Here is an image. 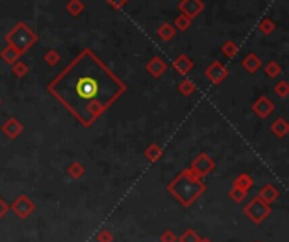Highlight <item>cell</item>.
Instances as JSON below:
<instances>
[{
	"label": "cell",
	"mask_w": 289,
	"mask_h": 242,
	"mask_svg": "<svg viewBox=\"0 0 289 242\" xmlns=\"http://www.w3.org/2000/svg\"><path fill=\"white\" fill-rule=\"evenodd\" d=\"M127 90V85L91 48L76 54L48 83L49 95L90 129Z\"/></svg>",
	"instance_id": "cell-1"
},
{
	"label": "cell",
	"mask_w": 289,
	"mask_h": 242,
	"mask_svg": "<svg viewBox=\"0 0 289 242\" xmlns=\"http://www.w3.org/2000/svg\"><path fill=\"white\" fill-rule=\"evenodd\" d=\"M207 190L205 181L193 173L189 168L176 175L169 183H167V192L174 197L183 207H191L197 200L202 197Z\"/></svg>",
	"instance_id": "cell-2"
},
{
	"label": "cell",
	"mask_w": 289,
	"mask_h": 242,
	"mask_svg": "<svg viewBox=\"0 0 289 242\" xmlns=\"http://www.w3.org/2000/svg\"><path fill=\"white\" fill-rule=\"evenodd\" d=\"M37 41H39V36H37L26 22H17V24L6 34V43L14 46L21 54L29 51Z\"/></svg>",
	"instance_id": "cell-3"
},
{
	"label": "cell",
	"mask_w": 289,
	"mask_h": 242,
	"mask_svg": "<svg viewBox=\"0 0 289 242\" xmlns=\"http://www.w3.org/2000/svg\"><path fill=\"white\" fill-rule=\"evenodd\" d=\"M271 212H272L271 205L265 203L259 195H255V197L244 207V215L249 217L255 225H260L265 218L271 215Z\"/></svg>",
	"instance_id": "cell-4"
},
{
	"label": "cell",
	"mask_w": 289,
	"mask_h": 242,
	"mask_svg": "<svg viewBox=\"0 0 289 242\" xmlns=\"http://www.w3.org/2000/svg\"><path fill=\"white\" fill-rule=\"evenodd\" d=\"M215 168H217L215 159H213L212 156H208L207 152H200V154L195 157V159L191 161V165H189V170L193 171L197 176H200V178L210 175L213 170H215Z\"/></svg>",
	"instance_id": "cell-5"
},
{
	"label": "cell",
	"mask_w": 289,
	"mask_h": 242,
	"mask_svg": "<svg viewBox=\"0 0 289 242\" xmlns=\"http://www.w3.org/2000/svg\"><path fill=\"white\" fill-rule=\"evenodd\" d=\"M9 210H12L19 218H27L32 212L36 210V205L29 197H27V195H19V197L11 203Z\"/></svg>",
	"instance_id": "cell-6"
},
{
	"label": "cell",
	"mask_w": 289,
	"mask_h": 242,
	"mask_svg": "<svg viewBox=\"0 0 289 242\" xmlns=\"http://www.w3.org/2000/svg\"><path fill=\"white\" fill-rule=\"evenodd\" d=\"M203 74L208 78L210 82L213 83V85H220V83H223V82L227 80V76H228V68H227L222 61L215 59V61H212V63L208 64V68L205 69Z\"/></svg>",
	"instance_id": "cell-7"
},
{
	"label": "cell",
	"mask_w": 289,
	"mask_h": 242,
	"mask_svg": "<svg viewBox=\"0 0 289 242\" xmlns=\"http://www.w3.org/2000/svg\"><path fill=\"white\" fill-rule=\"evenodd\" d=\"M178 9L183 16L193 21V19H197L205 11V2L203 0H181L178 4Z\"/></svg>",
	"instance_id": "cell-8"
},
{
	"label": "cell",
	"mask_w": 289,
	"mask_h": 242,
	"mask_svg": "<svg viewBox=\"0 0 289 242\" xmlns=\"http://www.w3.org/2000/svg\"><path fill=\"white\" fill-rule=\"evenodd\" d=\"M0 130H2L4 136H7L9 139H17L22 132H24V125H22V122L19 119L9 117L6 122L2 124Z\"/></svg>",
	"instance_id": "cell-9"
},
{
	"label": "cell",
	"mask_w": 289,
	"mask_h": 242,
	"mask_svg": "<svg viewBox=\"0 0 289 242\" xmlns=\"http://www.w3.org/2000/svg\"><path fill=\"white\" fill-rule=\"evenodd\" d=\"M252 110L259 119H267L274 112V104L265 95H262L252 104Z\"/></svg>",
	"instance_id": "cell-10"
},
{
	"label": "cell",
	"mask_w": 289,
	"mask_h": 242,
	"mask_svg": "<svg viewBox=\"0 0 289 242\" xmlns=\"http://www.w3.org/2000/svg\"><path fill=\"white\" fill-rule=\"evenodd\" d=\"M166 69H167V64L161 56H154L146 64V71L154 78H161L162 74L166 73Z\"/></svg>",
	"instance_id": "cell-11"
},
{
	"label": "cell",
	"mask_w": 289,
	"mask_h": 242,
	"mask_svg": "<svg viewBox=\"0 0 289 242\" xmlns=\"http://www.w3.org/2000/svg\"><path fill=\"white\" fill-rule=\"evenodd\" d=\"M171 66L174 68V71L178 73V74H181V76H186V74H189L191 69L195 68V63L191 61L189 56L179 54L178 58H174V61H172Z\"/></svg>",
	"instance_id": "cell-12"
},
{
	"label": "cell",
	"mask_w": 289,
	"mask_h": 242,
	"mask_svg": "<svg viewBox=\"0 0 289 242\" xmlns=\"http://www.w3.org/2000/svg\"><path fill=\"white\" fill-rule=\"evenodd\" d=\"M242 64V68L245 69L247 73H250V74H254V73H257L260 68H262V61H260V58L255 53H249L245 56L244 59L240 61Z\"/></svg>",
	"instance_id": "cell-13"
},
{
	"label": "cell",
	"mask_w": 289,
	"mask_h": 242,
	"mask_svg": "<svg viewBox=\"0 0 289 242\" xmlns=\"http://www.w3.org/2000/svg\"><path fill=\"white\" fill-rule=\"evenodd\" d=\"M257 195H259L260 198L264 200L265 203H269V205H271V203L276 202V200L279 198V195H281V193H279V190H277L274 185L267 183V185H264L262 188L259 190V193H257Z\"/></svg>",
	"instance_id": "cell-14"
},
{
	"label": "cell",
	"mask_w": 289,
	"mask_h": 242,
	"mask_svg": "<svg viewBox=\"0 0 289 242\" xmlns=\"http://www.w3.org/2000/svg\"><path fill=\"white\" fill-rule=\"evenodd\" d=\"M21 53H19V51L14 48V46H11V44H6L2 48V51H0V59H2V61H6L7 64H12L16 63V61H19V59H21Z\"/></svg>",
	"instance_id": "cell-15"
},
{
	"label": "cell",
	"mask_w": 289,
	"mask_h": 242,
	"mask_svg": "<svg viewBox=\"0 0 289 242\" xmlns=\"http://www.w3.org/2000/svg\"><path fill=\"white\" fill-rule=\"evenodd\" d=\"M144 156H146V159L149 163H157L159 159H162V156H164V149L156 142L149 144V146L144 149Z\"/></svg>",
	"instance_id": "cell-16"
},
{
	"label": "cell",
	"mask_w": 289,
	"mask_h": 242,
	"mask_svg": "<svg viewBox=\"0 0 289 242\" xmlns=\"http://www.w3.org/2000/svg\"><path fill=\"white\" fill-rule=\"evenodd\" d=\"M234 188H239L242 192H250L254 188V178L249 173H240L234 180Z\"/></svg>",
	"instance_id": "cell-17"
},
{
	"label": "cell",
	"mask_w": 289,
	"mask_h": 242,
	"mask_svg": "<svg viewBox=\"0 0 289 242\" xmlns=\"http://www.w3.org/2000/svg\"><path fill=\"white\" fill-rule=\"evenodd\" d=\"M271 132L274 134V136H277V137H281V139L286 137L287 134H289V122L284 117L276 119L271 124Z\"/></svg>",
	"instance_id": "cell-18"
},
{
	"label": "cell",
	"mask_w": 289,
	"mask_h": 242,
	"mask_svg": "<svg viewBox=\"0 0 289 242\" xmlns=\"http://www.w3.org/2000/svg\"><path fill=\"white\" fill-rule=\"evenodd\" d=\"M176 32L178 31L174 29V26H172L171 22H162V24L157 27V37L162 41H166V43H169V41L174 39Z\"/></svg>",
	"instance_id": "cell-19"
},
{
	"label": "cell",
	"mask_w": 289,
	"mask_h": 242,
	"mask_svg": "<svg viewBox=\"0 0 289 242\" xmlns=\"http://www.w3.org/2000/svg\"><path fill=\"white\" fill-rule=\"evenodd\" d=\"M66 173L69 178H73V180H80L85 176L86 173V170H85V166L81 165V163H78V161H73L71 165L68 166V170H66Z\"/></svg>",
	"instance_id": "cell-20"
},
{
	"label": "cell",
	"mask_w": 289,
	"mask_h": 242,
	"mask_svg": "<svg viewBox=\"0 0 289 242\" xmlns=\"http://www.w3.org/2000/svg\"><path fill=\"white\" fill-rule=\"evenodd\" d=\"M83 11H85V4H83L81 0H68L66 2V12L71 17L81 16Z\"/></svg>",
	"instance_id": "cell-21"
},
{
	"label": "cell",
	"mask_w": 289,
	"mask_h": 242,
	"mask_svg": "<svg viewBox=\"0 0 289 242\" xmlns=\"http://www.w3.org/2000/svg\"><path fill=\"white\" fill-rule=\"evenodd\" d=\"M257 27H259V32L262 36H271L272 32L276 31V22H274L271 17H264V19H260Z\"/></svg>",
	"instance_id": "cell-22"
},
{
	"label": "cell",
	"mask_w": 289,
	"mask_h": 242,
	"mask_svg": "<svg viewBox=\"0 0 289 242\" xmlns=\"http://www.w3.org/2000/svg\"><path fill=\"white\" fill-rule=\"evenodd\" d=\"M264 73L267 74L271 80H276L277 76H281V73H282V68H281V64H279L277 61H269V63H265V66H264Z\"/></svg>",
	"instance_id": "cell-23"
},
{
	"label": "cell",
	"mask_w": 289,
	"mask_h": 242,
	"mask_svg": "<svg viewBox=\"0 0 289 242\" xmlns=\"http://www.w3.org/2000/svg\"><path fill=\"white\" fill-rule=\"evenodd\" d=\"M220 51L227 59H232L239 53V46L235 44V41H225V43L220 46Z\"/></svg>",
	"instance_id": "cell-24"
},
{
	"label": "cell",
	"mask_w": 289,
	"mask_h": 242,
	"mask_svg": "<svg viewBox=\"0 0 289 242\" xmlns=\"http://www.w3.org/2000/svg\"><path fill=\"white\" fill-rule=\"evenodd\" d=\"M178 92L183 97H191L195 92H197V85H195L193 80H189V78H184V80L178 85Z\"/></svg>",
	"instance_id": "cell-25"
},
{
	"label": "cell",
	"mask_w": 289,
	"mask_h": 242,
	"mask_svg": "<svg viewBox=\"0 0 289 242\" xmlns=\"http://www.w3.org/2000/svg\"><path fill=\"white\" fill-rule=\"evenodd\" d=\"M43 59L49 64V66H53V68H54V66H58L59 61H61V54H59V51H58V49L51 48V49H48V51H46V53H44Z\"/></svg>",
	"instance_id": "cell-26"
},
{
	"label": "cell",
	"mask_w": 289,
	"mask_h": 242,
	"mask_svg": "<svg viewBox=\"0 0 289 242\" xmlns=\"http://www.w3.org/2000/svg\"><path fill=\"white\" fill-rule=\"evenodd\" d=\"M172 26H174L176 31L179 32H186L191 27V19H188L186 16H183V14H179L178 17L174 19V22H172Z\"/></svg>",
	"instance_id": "cell-27"
},
{
	"label": "cell",
	"mask_w": 289,
	"mask_h": 242,
	"mask_svg": "<svg viewBox=\"0 0 289 242\" xmlns=\"http://www.w3.org/2000/svg\"><path fill=\"white\" fill-rule=\"evenodd\" d=\"M12 73H14V76H17V78H24L27 73H29V66H27V63L24 61H16L12 64Z\"/></svg>",
	"instance_id": "cell-28"
},
{
	"label": "cell",
	"mask_w": 289,
	"mask_h": 242,
	"mask_svg": "<svg viewBox=\"0 0 289 242\" xmlns=\"http://www.w3.org/2000/svg\"><path fill=\"white\" fill-rule=\"evenodd\" d=\"M274 93L279 97V99H286V97L289 95V83L287 82H277L276 85H274Z\"/></svg>",
	"instance_id": "cell-29"
},
{
	"label": "cell",
	"mask_w": 289,
	"mask_h": 242,
	"mask_svg": "<svg viewBox=\"0 0 289 242\" xmlns=\"http://www.w3.org/2000/svg\"><path fill=\"white\" fill-rule=\"evenodd\" d=\"M245 197H247V192H242L239 188H234V186H232V190H228V198L235 203H242L245 200Z\"/></svg>",
	"instance_id": "cell-30"
},
{
	"label": "cell",
	"mask_w": 289,
	"mask_h": 242,
	"mask_svg": "<svg viewBox=\"0 0 289 242\" xmlns=\"http://www.w3.org/2000/svg\"><path fill=\"white\" fill-rule=\"evenodd\" d=\"M179 242H198L200 240V235L195 232L193 229H188L184 234H181V237H178Z\"/></svg>",
	"instance_id": "cell-31"
},
{
	"label": "cell",
	"mask_w": 289,
	"mask_h": 242,
	"mask_svg": "<svg viewBox=\"0 0 289 242\" xmlns=\"http://www.w3.org/2000/svg\"><path fill=\"white\" fill-rule=\"evenodd\" d=\"M97 240H99V242H114V234H112V230L104 229V230L99 232V235H97Z\"/></svg>",
	"instance_id": "cell-32"
},
{
	"label": "cell",
	"mask_w": 289,
	"mask_h": 242,
	"mask_svg": "<svg viewBox=\"0 0 289 242\" xmlns=\"http://www.w3.org/2000/svg\"><path fill=\"white\" fill-rule=\"evenodd\" d=\"M159 240H161V242H178V235H176L172 230L167 229V230H164V232L161 234Z\"/></svg>",
	"instance_id": "cell-33"
},
{
	"label": "cell",
	"mask_w": 289,
	"mask_h": 242,
	"mask_svg": "<svg viewBox=\"0 0 289 242\" xmlns=\"http://www.w3.org/2000/svg\"><path fill=\"white\" fill-rule=\"evenodd\" d=\"M107 6L112 7L114 11H120V9H124L125 6L129 4V0H105Z\"/></svg>",
	"instance_id": "cell-34"
},
{
	"label": "cell",
	"mask_w": 289,
	"mask_h": 242,
	"mask_svg": "<svg viewBox=\"0 0 289 242\" xmlns=\"http://www.w3.org/2000/svg\"><path fill=\"white\" fill-rule=\"evenodd\" d=\"M7 212H9V205L0 198V220H2V217H6Z\"/></svg>",
	"instance_id": "cell-35"
},
{
	"label": "cell",
	"mask_w": 289,
	"mask_h": 242,
	"mask_svg": "<svg viewBox=\"0 0 289 242\" xmlns=\"http://www.w3.org/2000/svg\"><path fill=\"white\" fill-rule=\"evenodd\" d=\"M198 242H213V240H212V239H207V237H205V239H202V237H200Z\"/></svg>",
	"instance_id": "cell-36"
},
{
	"label": "cell",
	"mask_w": 289,
	"mask_h": 242,
	"mask_svg": "<svg viewBox=\"0 0 289 242\" xmlns=\"http://www.w3.org/2000/svg\"><path fill=\"white\" fill-rule=\"evenodd\" d=\"M0 105H2V99H0Z\"/></svg>",
	"instance_id": "cell-37"
}]
</instances>
